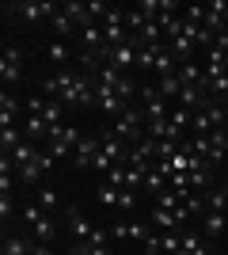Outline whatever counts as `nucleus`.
Wrapping results in <instances>:
<instances>
[{"mask_svg": "<svg viewBox=\"0 0 228 255\" xmlns=\"http://www.w3.org/2000/svg\"><path fill=\"white\" fill-rule=\"evenodd\" d=\"M57 11H61V4H54V0H15V4H4V19L38 27V23H50Z\"/></svg>", "mask_w": 228, "mask_h": 255, "instance_id": "nucleus-1", "label": "nucleus"}, {"mask_svg": "<svg viewBox=\"0 0 228 255\" xmlns=\"http://www.w3.org/2000/svg\"><path fill=\"white\" fill-rule=\"evenodd\" d=\"M110 133L122 137L130 149H133V145H141V141H145V115H141V107L133 103V107H126L118 118H110Z\"/></svg>", "mask_w": 228, "mask_h": 255, "instance_id": "nucleus-2", "label": "nucleus"}, {"mask_svg": "<svg viewBox=\"0 0 228 255\" xmlns=\"http://www.w3.org/2000/svg\"><path fill=\"white\" fill-rule=\"evenodd\" d=\"M0 76H4V88L23 80V46H15V42L4 46V53H0Z\"/></svg>", "mask_w": 228, "mask_h": 255, "instance_id": "nucleus-3", "label": "nucleus"}, {"mask_svg": "<svg viewBox=\"0 0 228 255\" xmlns=\"http://www.w3.org/2000/svg\"><path fill=\"white\" fill-rule=\"evenodd\" d=\"M99 145H103V137H95V133H84L80 137V145H76V152H73V168H91L95 164V156H99Z\"/></svg>", "mask_w": 228, "mask_h": 255, "instance_id": "nucleus-4", "label": "nucleus"}, {"mask_svg": "<svg viewBox=\"0 0 228 255\" xmlns=\"http://www.w3.org/2000/svg\"><path fill=\"white\" fill-rule=\"evenodd\" d=\"M194 225H198V233L206 236L209 244H217L221 236H225V229H228V213H202Z\"/></svg>", "mask_w": 228, "mask_h": 255, "instance_id": "nucleus-5", "label": "nucleus"}, {"mask_svg": "<svg viewBox=\"0 0 228 255\" xmlns=\"http://www.w3.org/2000/svg\"><path fill=\"white\" fill-rule=\"evenodd\" d=\"M19 111H23V99H15L8 92V88H4V92H0V129H8V126H19L23 118H19Z\"/></svg>", "mask_w": 228, "mask_h": 255, "instance_id": "nucleus-6", "label": "nucleus"}, {"mask_svg": "<svg viewBox=\"0 0 228 255\" xmlns=\"http://www.w3.org/2000/svg\"><path fill=\"white\" fill-rule=\"evenodd\" d=\"M103 61H110L114 69H122V73H130V69H137V46H133V42L114 46V50L103 53Z\"/></svg>", "mask_w": 228, "mask_h": 255, "instance_id": "nucleus-7", "label": "nucleus"}, {"mask_svg": "<svg viewBox=\"0 0 228 255\" xmlns=\"http://www.w3.org/2000/svg\"><path fill=\"white\" fill-rule=\"evenodd\" d=\"M23 137L27 141H34V145H46L50 141V126L42 122V115H23Z\"/></svg>", "mask_w": 228, "mask_h": 255, "instance_id": "nucleus-8", "label": "nucleus"}, {"mask_svg": "<svg viewBox=\"0 0 228 255\" xmlns=\"http://www.w3.org/2000/svg\"><path fill=\"white\" fill-rule=\"evenodd\" d=\"M69 233H73V240H76V244H87V236L95 233V225L87 221V217H84L80 210H76V206H69Z\"/></svg>", "mask_w": 228, "mask_h": 255, "instance_id": "nucleus-9", "label": "nucleus"}, {"mask_svg": "<svg viewBox=\"0 0 228 255\" xmlns=\"http://www.w3.org/2000/svg\"><path fill=\"white\" fill-rule=\"evenodd\" d=\"M50 31H54V38H57V42H65V38H76V34H80V27H76V23L69 19L65 4H61V11H57L54 19H50Z\"/></svg>", "mask_w": 228, "mask_h": 255, "instance_id": "nucleus-10", "label": "nucleus"}, {"mask_svg": "<svg viewBox=\"0 0 228 255\" xmlns=\"http://www.w3.org/2000/svg\"><path fill=\"white\" fill-rule=\"evenodd\" d=\"M46 57H50V65H54V73H61V69H69L73 65V50H69L65 42H46Z\"/></svg>", "mask_w": 228, "mask_h": 255, "instance_id": "nucleus-11", "label": "nucleus"}, {"mask_svg": "<svg viewBox=\"0 0 228 255\" xmlns=\"http://www.w3.org/2000/svg\"><path fill=\"white\" fill-rule=\"evenodd\" d=\"M152 225H160V233H183L186 225H179V217H175V210H152Z\"/></svg>", "mask_w": 228, "mask_h": 255, "instance_id": "nucleus-12", "label": "nucleus"}, {"mask_svg": "<svg viewBox=\"0 0 228 255\" xmlns=\"http://www.w3.org/2000/svg\"><path fill=\"white\" fill-rule=\"evenodd\" d=\"M206 213H228L225 187H209V191H206Z\"/></svg>", "mask_w": 228, "mask_h": 255, "instance_id": "nucleus-13", "label": "nucleus"}, {"mask_svg": "<svg viewBox=\"0 0 228 255\" xmlns=\"http://www.w3.org/2000/svg\"><path fill=\"white\" fill-rule=\"evenodd\" d=\"M31 233H34V240H38V244H54V236H57V221H54V217H42V221L34 225Z\"/></svg>", "mask_w": 228, "mask_h": 255, "instance_id": "nucleus-14", "label": "nucleus"}, {"mask_svg": "<svg viewBox=\"0 0 228 255\" xmlns=\"http://www.w3.org/2000/svg\"><path fill=\"white\" fill-rule=\"evenodd\" d=\"M179 92H183V80H179V73H175V76H160V96L167 99V103H175V99H179Z\"/></svg>", "mask_w": 228, "mask_h": 255, "instance_id": "nucleus-15", "label": "nucleus"}, {"mask_svg": "<svg viewBox=\"0 0 228 255\" xmlns=\"http://www.w3.org/2000/svg\"><path fill=\"white\" fill-rule=\"evenodd\" d=\"M23 145V126H8V129H0V149L11 152V149H19Z\"/></svg>", "mask_w": 228, "mask_h": 255, "instance_id": "nucleus-16", "label": "nucleus"}, {"mask_svg": "<svg viewBox=\"0 0 228 255\" xmlns=\"http://www.w3.org/2000/svg\"><path fill=\"white\" fill-rule=\"evenodd\" d=\"M34 202L42 206L46 213H54L57 206H61V198H57V191H54V187H46V183H42V187H38V194H34Z\"/></svg>", "mask_w": 228, "mask_h": 255, "instance_id": "nucleus-17", "label": "nucleus"}, {"mask_svg": "<svg viewBox=\"0 0 228 255\" xmlns=\"http://www.w3.org/2000/svg\"><path fill=\"white\" fill-rule=\"evenodd\" d=\"M99 202L107 206V210H118L122 191H118V187H110V183H103V187H99Z\"/></svg>", "mask_w": 228, "mask_h": 255, "instance_id": "nucleus-18", "label": "nucleus"}, {"mask_svg": "<svg viewBox=\"0 0 228 255\" xmlns=\"http://www.w3.org/2000/svg\"><path fill=\"white\" fill-rule=\"evenodd\" d=\"M42 217H54V213H46L38 202H27V206H23V221H27V229H34Z\"/></svg>", "mask_w": 228, "mask_h": 255, "instance_id": "nucleus-19", "label": "nucleus"}, {"mask_svg": "<svg viewBox=\"0 0 228 255\" xmlns=\"http://www.w3.org/2000/svg\"><path fill=\"white\" fill-rule=\"evenodd\" d=\"M152 236V225H141V221H130V240H137V244H145Z\"/></svg>", "mask_w": 228, "mask_h": 255, "instance_id": "nucleus-20", "label": "nucleus"}, {"mask_svg": "<svg viewBox=\"0 0 228 255\" xmlns=\"http://www.w3.org/2000/svg\"><path fill=\"white\" fill-rule=\"evenodd\" d=\"M110 240H130V221H110Z\"/></svg>", "mask_w": 228, "mask_h": 255, "instance_id": "nucleus-21", "label": "nucleus"}, {"mask_svg": "<svg viewBox=\"0 0 228 255\" xmlns=\"http://www.w3.org/2000/svg\"><path fill=\"white\" fill-rule=\"evenodd\" d=\"M11 213H15V202H11V194H0V217H4V225L11 221Z\"/></svg>", "mask_w": 228, "mask_h": 255, "instance_id": "nucleus-22", "label": "nucleus"}, {"mask_svg": "<svg viewBox=\"0 0 228 255\" xmlns=\"http://www.w3.org/2000/svg\"><path fill=\"white\" fill-rule=\"evenodd\" d=\"M69 255H91V248H87V244H73V248H69Z\"/></svg>", "mask_w": 228, "mask_h": 255, "instance_id": "nucleus-23", "label": "nucleus"}, {"mask_svg": "<svg viewBox=\"0 0 228 255\" xmlns=\"http://www.w3.org/2000/svg\"><path fill=\"white\" fill-rule=\"evenodd\" d=\"M225 194H228V183H225Z\"/></svg>", "mask_w": 228, "mask_h": 255, "instance_id": "nucleus-24", "label": "nucleus"}]
</instances>
